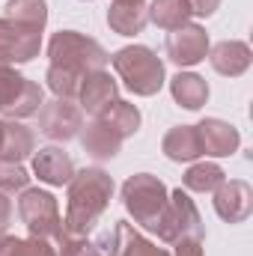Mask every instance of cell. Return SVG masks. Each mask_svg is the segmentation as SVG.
<instances>
[{
  "label": "cell",
  "instance_id": "1",
  "mask_svg": "<svg viewBox=\"0 0 253 256\" xmlns=\"http://www.w3.org/2000/svg\"><path fill=\"white\" fill-rule=\"evenodd\" d=\"M110 194H114V182L104 170L86 167V170L74 173L68 182V206H66L63 218V232L86 236L96 226L98 214L108 208Z\"/></svg>",
  "mask_w": 253,
  "mask_h": 256
},
{
  "label": "cell",
  "instance_id": "2",
  "mask_svg": "<svg viewBox=\"0 0 253 256\" xmlns=\"http://www.w3.org/2000/svg\"><path fill=\"white\" fill-rule=\"evenodd\" d=\"M48 57H51V66L68 68V72H74L80 78H86L90 72H102L110 60L96 39H86V36H80L74 30H63V33H57L51 39Z\"/></svg>",
  "mask_w": 253,
  "mask_h": 256
},
{
  "label": "cell",
  "instance_id": "3",
  "mask_svg": "<svg viewBox=\"0 0 253 256\" xmlns=\"http://www.w3.org/2000/svg\"><path fill=\"white\" fill-rule=\"evenodd\" d=\"M114 68L134 96H155L164 86V63L143 45L116 51Z\"/></svg>",
  "mask_w": 253,
  "mask_h": 256
},
{
  "label": "cell",
  "instance_id": "4",
  "mask_svg": "<svg viewBox=\"0 0 253 256\" xmlns=\"http://www.w3.org/2000/svg\"><path fill=\"white\" fill-rule=\"evenodd\" d=\"M152 232H158V238L167 242V244H173V242H179V238H202L200 212H196L194 200H190L182 188L167 196V206H164L158 224L152 226Z\"/></svg>",
  "mask_w": 253,
  "mask_h": 256
},
{
  "label": "cell",
  "instance_id": "5",
  "mask_svg": "<svg viewBox=\"0 0 253 256\" xmlns=\"http://www.w3.org/2000/svg\"><path fill=\"white\" fill-rule=\"evenodd\" d=\"M167 188L164 182H158L155 176L149 173H140V176H131L126 185H122V200H126V208L134 214L137 224H143L146 230H152L167 206Z\"/></svg>",
  "mask_w": 253,
  "mask_h": 256
},
{
  "label": "cell",
  "instance_id": "6",
  "mask_svg": "<svg viewBox=\"0 0 253 256\" xmlns=\"http://www.w3.org/2000/svg\"><path fill=\"white\" fill-rule=\"evenodd\" d=\"M18 214L27 224L33 238H57L63 232V214L57 200L48 191L39 188H24L18 200Z\"/></svg>",
  "mask_w": 253,
  "mask_h": 256
},
{
  "label": "cell",
  "instance_id": "7",
  "mask_svg": "<svg viewBox=\"0 0 253 256\" xmlns=\"http://www.w3.org/2000/svg\"><path fill=\"white\" fill-rule=\"evenodd\" d=\"M42 108V86L12 72L9 63H0V114L9 120H24L39 114Z\"/></svg>",
  "mask_w": 253,
  "mask_h": 256
},
{
  "label": "cell",
  "instance_id": "8",
  "mask_svg": "<svg viewBox=\"0 0 253 256\" xmlns=\"http://www.w3.org/2000/svg\"><path fill=\"white\" fill-rule=\"evenodd\" d=\"M39 128L51 140H72L84 128V110L72 104V98H54L39 108Z\"/></svg>",
  "mask_w": 253,
  "mask_h": 256
},
{
  "label": "cell",
  "instance_id": "9",
  "mask_svg": "<svg viewBox=\"0 0 253 256\" xmlns=\"http://www.w3.org/2000/svg\"><path fill=\"white\" fill-rule=\"evenodd\" d=\"M42 30L21 27L9 18L0 21V63H27L39 54Z\"/></svg>",
  "mask_w": 253,
  "mask_h": 256
},
{
  "label": "cell",
  "instance_id": "10",
  "mask_svg": "<svg viewBox=\"0 0 253 256\" xmlns=\"http://www.w3.org/2000/svg\"><path fill=\"white\" fill-rule=\"evenodd\" d=\"M167 57L176 66H196L200 60H206V51H208V36L202 27L196 24H185L179 30H173L167 36Z\"/></svg>",
  "mask_w": 253,
  "mask_h": 256
},
{
  "label": "cell",
  "instance_id": "11",
  "mask_svg": "<svg viewBox=\"0 0 253 256\" xmlns=\"http://www.w3.org/2000/svg\"><path fill=\"white\" fill-rule=\"evenodd\" d=\"M253 208V191L248 182H224L214 191V212L226 220V224H242Z\"/></svg>",
  "mask_w": 253,
  "mask_h": 256
},
{
  "label": "cell",
  "instance_id": "12",
  "mask_svg": "<svg viewBox=\"0 0 253 256\" xmlns=\"http://www.w3.org/2000/svg\"><path fill=\"white\" fill-rule=\"evenodd\" d=\"M80 108L92 116H102L114 102H116V80L102 68V72H90L84 80H80Z\"/></svg>",
  "mask_w": 253,
  "mask_h": 256
},
{
  "label": "cell",
  "instance_id": "13",
  "mask_svg": "<svg viewBox=\"0 0 253 256\" xmlns=\"http://www.w3.org/2000/svg\"><path fill=\"white\" fill-rule=\"evenodd\" d=\"M196 128V140H200V152L206 155H214V158H224V155H232L242 143L238 131L224 122V120H202Z\"/></svg>",
  "mask_w": 253,
  "mask_h": 256
},
{
  "label": "cell",
  "instance_id": "14",
  "mask_svg": "<svg viewBox=\"0 0 253 256\" xmlns=\"http://www.w3.org/2000/svg\"><path fill=\"white\" fill-rule=\"evenodd\" d=\"M98 248H104L110 256H170V254H164V250H158L155 244H149L140 232H134L128 226L126 220H120L114 226V232H108L102 238Z\"/></svg>",
  "mask_w": 253,
  "mask_h": 256
},
{
  "label": "cell",
  "instance_id": "15",
  "mask_svg": "<svg viewBox=\"0 0 253 256\" xmlns=\"http://www.w3.org/2000/svg\"><path fill=\"white\" fill-rule=\"evenodd\" d=\"M33 173L48 182V185H68L72 176H74V164L72 158L66 155L63 149L57 146H48V149H39L36 158H33Z\"/></svg>",
  "mask_w": 253,
  "mask_h": 256
},
{
  "label": "cell",
  "instance_id": "16",
  "mask_svg": "<svg viewBox=\"0 0 253 256\" xmlns=\"http://www.w3.org/2000/svg\"><path fill=\"white\" fill-rule=\"evenodd\" d=\"M212 66L218 74H226V78H238L248 72L250 66V48L244 42H220L212 48Z\"/></svg>",
  "mask_w": 253,
  "mask_h": 256
},
{
  "label": "cell",
  "instance_id": "17",
  "mask_svg": "<svg viewBox=\"0 0 253 256\" xmlns=\"http://www.w3.org/2000/svg\"><path fill=\"white\" fill-rule=\"evenodd\" d=\"M80 143H84V149H86L92 158H114V155L120 152V146H122V137L108 126L104 120H96L92 126L84 128Z\"/></svg>",
  "mask_w": 253,
  "mask_h": 256
},
{
  "label": "cell",
  "instance_id": "18",
  "mask_svg": "<svg viewBox=\"0 0 253 256\" xmlns=\"http://www.w3.org/2000/svg\"><path fill=\"white\" fill-rule=\"evenodd\" d=\"M33 152V134L18 122H0V161L21 164Z\"/></svg>",
  "mask_w": 253,
  "mask_h": 256
},
{
  "label": "cell",
  "instance_id": "19",
  "mask_svg": "<svg viewBox=\"0 0 253 256\" xmlns=\"http://www.w3.org/2000/svg\"><path fill=\"white\" fill-rule=\"evenodd\" d=\"M170 90H173V98L188 110H200L208 98V84L200 74H190V72H179L170 80Z\"/></svg>",
  "mask_w": 253,
  "mask_h": 256
},
{
  "label": "cell",
  "instance_id": "20",
  "mask_svg": "<svg viewBox=\"0 0 253 256\" xmlns=\"http://www.w3.org/2000/svg\"><path fill=\"white\" fill-rule=\"evenodd\" d=\"M146 15H149L152 24H158L161 30L173 33V30L185 27L190 21V6H188V0H155Z\"/></svg>",
  "mask_w": 253,
  "mask_h": 256
},
{
  "label": "cell",
  "instance_id": "21",
  "mask_svg": "<svg viewBox=\"0 0 253 256\" xmlns=\"http://www.w3.org/2000/svg\"><path fill=\"white\" fill-rule=\"evenodd\" d=\"M164 152L170 161H194L200 158V140H196V128L194 126H179L164 137Z\"/></svg>",
  "mask_w": 253,
  "mask_h": 256
},
{
  "label": "cell",
  "instance_id": "22",
  "mask_svg": "<svg viewBox=\"0 0 253 256\" xmlns=\"http://www.w3.org/2000/svg\"><path fill=\"white\" fill-rule=\"evenodd\" d=\"M6 15H9V21H15L21 27H30V30H42L45 18H48L45 0H9Z\"/></svg>",
  "mask_w": 253,
  "mask_h": 256
},
{
  "label": "cell",
  "instance_id": "23",
  "mask_svg": "<svg viewBox=\"0 0 253 256\" xmlns=\"http://www.w3.org/2000/svg\"><path fill=\"white\" fill-rule=\"evenodd\" d=\"M96 120H104L108 126L126 140L128 134H134V131L140 128V110H137L134 104H128V102H114V104H110L102 116H96Z\"/></svg>",
  "mask_w": 253,
  "mask_h": 256
},
{
  "label": "cell",
  "instance_id": "24",
  "mask_svg": "<svg viewBox=\"0 0 253 256\" xmlns=\"http://www.w3.org/2000/svg\"><path fill=\"white\" fill-rule=\"evenodd\" d=\"M108 21H110V27H114L120 36H134V33H140V30L146 27L149 15H146L143 6H122V3H114Z\"/></svg>",
  "mask_w": 253,
  "mask_h": 256
},
{
  "label": "cell",
  "instance_id": "25",
  "mask_svg": "<svg viewBox=\"0 0 253 256\" xmlns=\"http://www.w3.org/2000/svg\"><path fill=\"white\" fill-rule=\"evenodd\" d=\"M224 170L218 164H194L188 173H185V188L196 194H212L224 185Z\"/></svg>",
  "mask_w": 253,
  "mask_h": 256
},
{
  "label": "cell",
  "instance_id": "26",
  "mask_svg": "<svg viewBox=\"0 0 253 256\" xmlns=\"http://www.w3.org/2000/svg\"><path fill=\"white\" fill-rule=\"evenodd\" d=\"M0 256H57L45 238H12L0 236Z\"/></svg>",
  "mask_w": 253,
  "mask_h": 256
},
{
  "label": "cell",
  "instance_id": "27",
  "mask_svg": "<svg viewBox=\"0 0 253 256\" xmlns=\"http://www.w3.org/2000/svg\"><path fill=\"white\" fill-rule=\"evenodd\" d=\"M80 74L68 72V68H60V66H51L48 68V86L54 90L57 98H74L78 90H80Z\"/></svg>",
  "mask_w": 253,
  "mask_h": 256
},
{
  "label": "cell",
  "instance_id": "28",
  "mask_svg": "<svg viewBox=\"0 0 253 256\" xmlns=\"http://www.w3.org/2000/svg\"><path fill=\"white\" fill-rule=\"evenodd\" d=\"M27 170L21 164H9V161H0V191L12 194V191H24L27 188Z\"/></svg>",
  "mask_w": 253,
  "mask_h": 256
},
{
  "label": "cell",
  "instance_id": "29",
  "mask_svg": "<svg viewBox=\"0 0 253 256\" xmlns=\"http://www.w3.org/2000/svg\"><path fill=\"white\" fill-rule=\"evenodd\" d=\"M60 242V256H98V248L90 244L84 236H68V232H60L57 236Z\"/></svg>",
  "mask_w": 253,
  "mask_h": 256
},
{
  "label": "cell",
  "instance_id": "30",
  "mask_svg": "<svg viewBox=\"0 0 253 256\" xmlns=\"http://www.w3.org/2000/svg\"><path fill=\"white\" fill-rule=\"evenodd\" d=\"M173 244H176L173 256H202V238H179Z\"/></svg>",
  "mask_w": 253,
  "mask_h": 256
},
{
  "label": "cell",
  "instance_id": "31",
  "mask_svg": "<svg viewBox=\"0 0 253 256\" xmlns=\"http://www.w3.org/2000/svg\"><path fill=\"white\" fill-rule=\"evenodd\" d=\"M190 6V15H200V18H208L218 6H220V0H188Z\"/></svg>",
  "mask_w": 253,
  "mask_h": 256
},
{
  "label": "cell",
  "instance_id": "32",
  "mask_svg": "<svg viewBox=\"0 0 253 256\" xmlns=\"http://www.w3.org/2000/svg\"><path fill=\"white\" fill-rule=\"evenodd\" d=\"M9 224H12V202H9V196L0 191V236L9 230Z\"/></svg>",
  "mask_w": 253,
  "mask_h": 256
},
{
  "label": "cell",
  "instance_id": "33",
  "mask_svg": "<svg viewBox=\"0 0 253 256\" xmlns=\"http://www.w3.org/2000/svg\"><path fill=\"white\" fill-rule=\"evenodd\" d=\"M116 3H122V6H143V0H116Z\"/></svg>",
  "mask_w": 253,
  "mask_h": 256
}]
</instances>
